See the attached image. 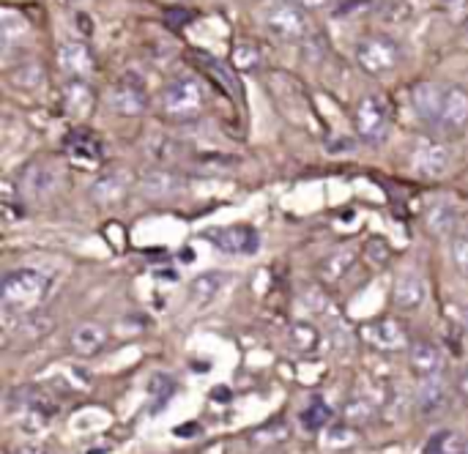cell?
<instances>
[{"mask_svg": "<svg viewBox=\"0 0 468 454\" xmlns=\"http://www.w3.org/2000/svg\"><path fill=\"white\" fill-rule=\"evenodd\" d=\"M365 340L376 348V351H387V354H398V351H409L411 343H409V332L392 321V318H384V321H376L370 326L362 329Z\"/></svg>", "mask_w": 468, "mask_h": 454, "instance_id": "7c38bea8", "label": "cell"}, {"mask_svg": "<svg viewBox=\"0 0 468 454\" xmlns=\"http://www.w3.org/2000/svg\"><path fill=\"white\" fill-rule=\"evenodd\" d=\"M299 5H310V8H315V5H324V3H329V0H296Z\"/></svg>", "mask_w": 468, "mask_h": 454, "instance_id": "836d02e7", "label": "cell"}, {"mask_svg": "<svg viewBox=\"0 0 468 454\" xmlns=\"http://www.w3.org/2000/svg\"><path fill=\"white\" fill-rule=\"evenodd\" d=\"M137 189H140V195L148 197V200H165V197L178 195V192L184 189V181H181V175L156 167V170L143 173V178L137 181Z\"/></svg>", "mask_w": 468, "mask_h": 454, "instance_id": "2e32d148", "label": "cell"}, {"mask_svg": "<svg viewBox=\"0 0 468 454\" xmlns=\"http://www.w3.org/2000/svg\"><path fill=\"white\" fill-rule=\"evenodd\" d=\"M8 79H11L16 88H22V90H38V88L44 85V71H41L38 63H22L19 69H14V71L8 74Z\"/></svg>", "mask_w": 468, "mask_h": 454, "instance_id": "4316f807", "label": "cell"}, {"mask_svg": "<svg viewBox=\"0 0 468 454\" xmlns=\"http://www.w3.org/2000/svg\"><path fill=\"white\" fill-rule=\"evenodd\" d=\"M25 33H27V22H25L19 14L5 11V14H3V44L8 47L14 38H22Z\"/></svg>", "mask_w": 468, "mask_h": 454, "instance_id": "f546056e", "label": "cell"}, {"mask_svg": "<svg viewBox=\"0 0 468 454\" xmlns=\"http://www.w3.org/2000/svg\"><path fill=\"white\" fill-rule=\"evenodd\" d=\"M230 274L228 271H206V274H197L189 288H186V296H189V304L195 307H208L228 285Z\"/></svg>", "mask_w": 468, "mask_h": 454, "instance_id": "ac0fdd59", "label": "cell"}, {"mask_svg": "<svg viewBox=\"0 0 468 454\" xmlns=\"http://www.w3.org/2000/svg\"><path fill=\"white\" fill-rule=\"evenodd\" d=\"M52 290V280L38 269H16L3 280V304L8 310H33Z\"/></svg>", "mask_w": 468, "mask_h": 454, "instance_id": "3957f363", "label": "cell"}, {"mask_svg": "<svg viewBox=\"0 0 468 454\" xmlns=\"http://www.w3.org/2000/svg\"><path fill=\"white\" fill-rule=\"evenodd\" d=\"M414 112L441 134H458L468 126V90L447 82H420L411 90Z\"/></svg>", "mask_w": 468, "mask_h": 454, "instance_id": "6da1fadb", "label": "cell"}, {"mask_svg": "<svg viewBox=\"0 0 468 454\" xmlns=\"http://www.w3.org/2000/svg\"><path fill=\"white\" fill-rule=\"evenodd\" d=\"M206 241L228 255H250L258 249V233L250 225H228L206 230Z\"/></svg>", "mask_w": 468, "mask_h": 454, "instance_id": "ba28073f", "label": "cell"}, {"mask_svg": "<svg viewBox=\"0 0 468 454\" xmlns=\"http://www.w3.org/2000/svg\"><path fill=\"white\" fill-rule=\"evenodd\" d=\"M452 258H455V266L461 269V274L468 277V236H461L452 241Z\"/></svg>", "mask_w": 468, "mask_h": 454, "instance_id": "1f68e13d", "label": "cell"}, {"mask_svg": "<svg viewBox=\"0 0 468 454\" xmlns=\"http://www.w3.org/2000/svg\"><path fill=\"white\" fill-rule=\"evenodd\" d=\"M329 422H332V408H329L324 400H318V397L302 411V425H304V430H310V433L324 430Z\"/></svg>", "mask_w": 468, "mask_h": 454, "instance_id": "484cf974", "label": "cell"}, {"mask_svg": "<svg viewBox=\"0 0 468 454\" xmlns=\"http://www.w3.org/2000/svg\"><path fill=\"white\" fill-rule=\"evenodd\" d=\"M458 392H461V400L468 406V370L461 375V381H458Z\"/></svg>", "mask_w": 468, "mask_h": 454, "instance_id": "d6a6232c", "label": "cell"}, {"mask_svg": "<svg viewBox=\"0 0 468 454\" xmlns=\"http://www.w3.org/2000/svg\"><path fill=\"white\" fill-rule=\"evenodd\" d=\"M447 400H450V392L444 386L441 378H431V381H422L420 384V392H417V408L425 419L431 417H439L444 408H447Z\"/></svg>", "mask_w": 468, "mask_h": 454, "instance_id": "44dd1931", "label": "cell"}, {"mask_svg": "<svg viewBox=\"0 0 468 454\" xmlns=\"http://www.w3.org/2000/svg\"><path fill=\"white\" fill-rule=\"evenodd\" d=\"M162 3H181V0H162Z\"/></svg>", "mask_w": 468, "mask_h": 454, "instance_id": "e575fe53", "label": "cell"}, {"mask_svg": "<svg viewBox=\"0 0 468 454\" xmlns=\"http://www.w3.org/2000/svg\"><path fill=\"white\" fill-rule=\"evenodd\" d=\"M258 63H261V49L250 41H239L233 49V66L247 71V69H255Z\"/></svg>", "mask_w": 468, "mask_h": 454, "instance_id": "f1b7e54d", "label": "cell"}, {"mask_svg": "<svg viewBox=\"0 0 468 454\" xmlns=\"http://www.w3.org/2000/svg\"><path fill=\"white\" fill-rule=\"evenodd\" d=\"M107 340H110L107 326H101L96 321H88V323H80L71 332V351L77 356H82V359H90V356H96V354L104 351Z\"/></svg>", "mask_w": 468, "mask_h": 454, "instance_id": "e0dca14e", "label": "cell"}, {"mask_svg": "<svg viewBox=\"0 0 468 454\" xmlns=\"http://www.w3.org/2000/svg\"><path fill=\"white\" fill-rule=\"evenodd\" d=\"M107 101H110V110L123 115V118H137L148 110V96H145L143 85L134 79H118L110 88Z\"/></svg>", "mask_w": 468, "mask_h": 454, "instance_id": "8fae6325", "label": "cell"}, {"mask_svg": "<svg viewBox=\"0 0 468 454\" xmlns=\"http://www.w3.org/2000/svg\"><path fill=\"white\" fill-rule=\"evenodd\" d=\"M66 151L82 167H96L101 162V143L90 132H74V134H69Z\"/></svg>", "mask_w": 468, "mask_h": 454, "instance_id": "7402d4cb", "label": "cell"}, {"mask_svg": "<svg viewBox=\"0 0 468 454\" xmlns=\"http://www.w3.org/2000/svg\"><path fill=\"white\" fill-rule=\"evenodd\" d=\"M409 367L414 373V378L431 381V378H441V367H444V356L441 348L433 340H417L409 348Z\"/></svg>", "mask_w": 468, "mask_h": 454, "instance_id": "4fadbf2b", "label": "cell"}, {"mask_svg": "<svg viewBox=\"0 0 468 454\" xmlns=\"http://www.w3.org/2000/svg\"><path fill=\"white\" fill-rule=\"evenodd\" d=\"M58 63H60V69H63V74L69 79H85V82H88V77L96 74V66H99L93 49L88 44H82V41H66V44H60Z\"/></svg>", "mask_w": 468, "mask_h": 454, "instance_id": "9c48e42d", "label": "cell"}, {"mask_svg": "<svg viewBox=\"0 0 468 454\" xmlns=\"http://www.w3.org/2000/svg\"><path fill=\"white\" fill-rule=\"evenodd\" d=\"M206 107V88L195 74H178L162 88V112L173 121H192Z\"/></svg>", "mask_w": 468, "mask_h": 454, "instance_id": "7a4b0ae2", "label": "cell"}, {"mask_svg": "<svg viewBox=\"0 0 468 454\" xmlns=\"http://www.w3.org/2000/svg\"><path fill=\"white\" fill-rule=\"evenodd\" d=\"M425 222L433 236H450L458 225V211L450 203H433L425 214Z\"/></svg>", "mask_w": 468, "mask_h": 454, "instance_id": "603a6c76", "label": "cell"}, {"mask_svg": "<svg viewBox=\"0 0 468 454\" xmlns=\"http://www.w3.org/2000/svg\"><path fill=\"white\" fill-rule=\"evenodd\" d=\"M3 216L8 225L25 219V206H22V192H16V186L11 181H3Z\"/></svg>", "mask_w": 468, "mask_h": 454, "instance_id": "83f0119b", "label": "cell"}, {"mask_svg": "<svg viewBox=\"0 0 468 454\" xmlns=\"http://www.w3.org/2000/svg\"><path fill=\"white\" fill-rule=\"evenodd\" d=\"M425 299H428L425 280L414 269L400 271L395 280V288H392V304L403 312H417L425 304Z\"/></svg>", "mask_w": 468, "mask_h": 454, "instance_id": "5bb4252c", "label": "cell"}, {"mask_svg": "<svg viewBox=\"0 0 468 454\" xmlns=\"http://www.w3.org/2000/svg\"><path fill=\"white\" fill-rule=\"evenodd\" d=\"M354 58H356V63H359V69L365 74L384 77V74H389V71L398 69V63H400V47H398V41H392L387 36H365V38L356 41Z\"/></svg>", "mask_w": 468, "mask_h": 454, "instance_id": "277c9868", "label": "cell"}, {"mask_svg": "<svg viewBox=\"0 0 468 454\" xmlns=\"http://www.w3.org/2000/svg\"><path fill=\"white\" fill-rule=\"evenodd\" d=\"M129 189H132V173L129 170H110L93 181L90 200L101 208H115L126 200Z\"/></svg>", "mask_w": 468, "mask_h": 454, "instance_id": "30bf717a", "label": "cell"}, {"mask_svg": "<svg viewBox=\"0 0 468 454\" xmlns=\"http://www.w3.org/2000/svg\"><path fill=\"white\" fill-rule=\"evenodd\" d=\"M346 419H348L351 425H365V422L373 419V406H370L367 400L356 397V400H351V403L346 406Z\"/></svg>", "mask_w": 468, "mask_h": 454, "instance_id": "4dcf8cb0", "label": "cell"}, {"mask_svg": "<svg viewBox=\"0 0 468 454\" xmlns=\"http://www.w3.org/2000/svg\"><path fill=\"white\" fill-rule=\"evenodd\" d=\"M263 25L277 41H288V44L304 41L310 36V30H313L310 19H307L304 8L299 3H277V5H271L263 14Z\"/></svg>", "mask_w": 468, "mask_h": 454, "instance_id": "8992f818", "label": "cell"}, {"mask_svg": "<svg viewBox=\"0 0 468 454\" xmlns=\"http://www.w3.org/2000/svg\"><path fill=\"white\" fill-rule=\"evenodd\" d=\"M452 164V151L444 140L422 137L411 151V170L420 178H441Z\"/></svg>", "mask_w": 468, "mask_h": 454, "instance_id": "52a82bcc", "label": "cell"}, {"mask_svg": "<svg viewBox=\"0 0 468 454\" xmlns=\"http://www.w3.org/2000/svg\"><path fill=\"white\" fill-rule=\"evenodd\" d=\"M96 93L85 79H69L63 88V110L71 118H88L93 112Z\"/></svg>", "mask_w": 468, "mask_h": 454, "instance_id": "d6986e66", "label": "cell"}, {"mask_svg": "<svg viewBox=\"0 0 468 454\" xmlns=\"http://www.w3.org/2000/svg\"><path fill=\"white\" fill-rule=\"evenodd\" d=\"M425 454H466V438L455 430H439L428 438Z\"/></svg>", "mask_w": 468, "mask_h": 454, "instance_id": "d4e9b609", "label": "cell"}, {"mask_svg": "<svg viewBox=\"0 0 468 454\" xmlns=\"http://www.w3.org/2000/svg\"><path fill=\"white\" fill-rule=\"evenodd\" d=\"M389 123H392V107L384 96L378 93H367L359 104H356V112H354V126H356V134L359 140L370 143V145H378L387 132H389Z\"/></svg>", "mask_w": 468, "mask_h": 454, "instance_id": "5b68a950", "label": "cell"}, {"mask_svg": "<svg viewBox=\"0 0 468 454\" xmlns=\"http://www.w3.org/2000/svg\"><path fill=\"white\" fill-rule=\"evenodd\" d=\"M55 184H58V175H55L52 164L44 159L30 162L19 175V192L30 200H41V197L52 195Z\"/></svg>", "mask_w": 468, "mask_h": 454, "instance_id": "9a60e30c", "label": "cell"}, {"mask_svg": "<svg viewBox=\"0 0 468 454\" xmlns=\"http://www.w3.org/2000/svg\"><path fill=\"white\" fill-rule=\"evenodd\" d=\"M356 263V249L351 247H340L335 252H329L321 263H318V280L324 285H337Z\"/></svg>", "mask_w": 468, "mask_h": 454, "instance_id": "ffe728a7", "label": "cell"}, {"mask_svg": "<svg viewBox=\"0 0 468 454\" xmlns=\"http://www.w3.org/2000/svg\"><path fill=\"white\" fill-rule=\"evenodd\" d=\"M288 343L296 354H313L321 343V334L313 323L307 321H296L291 329H288Z\"/></svg>", "mask_w": 468, "mask_h": 454, "instance_id": "cb8c5ba5", "label": "cell"}]
</instances>
